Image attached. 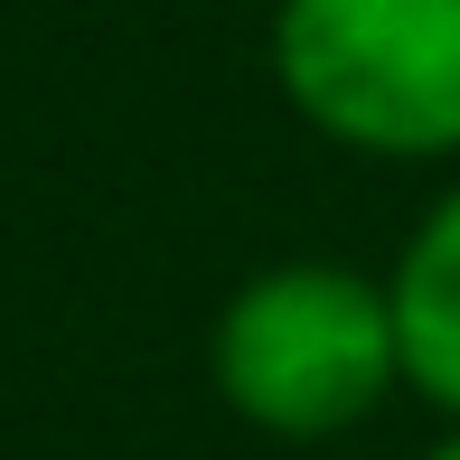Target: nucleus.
<instances>
[{
    "label": "nucleus",
    "instance_id": "1",
    "mask_svg": "<svg viewBox=\"0 0 460 460\" xmlns=\"http://www.w3.org/2000/svg\"><path fill=\"white\" fill-rule=\"evenodd\" d=\"M404 367L394 291L348 263H273L217 320V385L263 432H339Z\"/></svg>",
    "mask_w": 460,
    "mask_h": 460
},
{
    "label": "nucleus",
    "instance_id": "2",
    "mask_svg": "<svg viewBox=\"0 0 460 460\" xmlns=\"http://www.w3.org/2000/svg\"><path fill=\"white\" fill-rule=\"evenodd\" d=\"M273 66L310 122L367 151L460 141V0H282Z\"/></svg>",
    "mask_w": 460,
    "mask_h": 460
},
{
    "label": "nucleus",
    "instance_id": "3",
    "mask_svg": "<svg viewBox=\"0 0 460 460\" xmlns=\"http://www.w3.org/2000/svg\"><path fill=\"white\" fill-rule=\"evenodd\" d=\"M394 339H404V376L460 413V198H442L423 217V235L404 244V273H394Z\"/></svg>",
    "mask_w": 460,
    "mask_h": 460
},
{
    "label": "nucleus",
    "instance_id": "4",
    "mask_svg": "<svg viewBox=\"0 0 460 460\" xmlns=\"http://www.w3.org/2000/svg\"><path fill=\"white\" fill-rule=\"evenodd\" d=\"M432 460H460V442H442V451H432Z\"/></svg>",
    "mask_w": 460,
    "mask_h": 460
}]
</instances>
